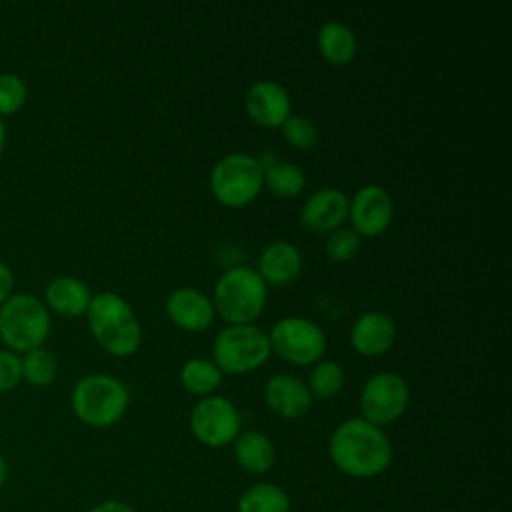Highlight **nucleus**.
<instances>
[{
	"label": "nucleus",
	"mask_w": 512,
	"mask_h": 512,
	"mask_svg": "<svg viewBox=\"0 0 512 512\" xmlns=\"http://www.w3.org/2000/svg\"><path fill=\"white\" fill-rule=\"evenodd\" d=\"M328 454L340 472L354 478H374L390 466L392 444L382 428L354 416L334 428Z\"/></svg>",
	"instance_id": "obj_1"
},
{
	"label": "nucleus",
	"mask_w": 512,
	"mask_h": 512,
	"mask_svg": "<svg viewBox=\"0 0 512 512\" xmlns=\"http://www.w3.org/2000/svg\"><path fill=\"white\" fill-rule=\"evenodd\" d=\"M94 340L112 356H132L142 342V326L132 306L114 292H98L86 310Z\"/></svg>",
	"instance_id": "obj_2"
},
{
	"label": "nucleus",
	"mask_w": 512,
	"mask_h": 512,
	"mask_svg": "<svg viewBox=\"0 0 512 512\" xmlns=\"http://www.w3.org/2000/svg\"><path fill=\"white\" fill-rule=\"evenodd\" d=\"M268 286L250 266H232L218 278L212 294L214 312L228 324H252L264 310Z\"/></svg>",
	"instance_id": "obj_3"
},
{
	"label": "nucleus",
	"mask_w": 512,
	"mask_h": 512,
	"mask_svg": "<svg viewBox=\"0 0 512 512\" xmlns=\"http://www.w3.org/2000/svg\"><path fill=\"white\" fill-rule=\"evenodd\" d=\"M130 404V392L124 382L108 374L82 376L70 394L74 416L94 428L116 424Z\"/></svg>",
	"instance_id": "obj_4"
},
{
	"label": "nucleus",
	"mask_w": 512,
	"mask_h": 512,
	"mask_svg": "<svg viewBox=\"0 0 512 512\" xmlns=\"http://www.w3.org/2000/svg\"><path fill=\"white\" fill-rule=\"evenodd\" d=\"M50 328V310L34 294H12L0 306V340L16 354L44 346Z\"/></svg>",
	"instance_id": "obj_5"
},
{
	"label": "nucleus",
	"mask_w": 512,
	"mask_h": 512,
	"mask_svg": "<svg viewBox=\"0 0 512 512\" xmlns=\"http://www.w3.org/2000/svg\"><path fill=\"white\" fill-rule=\"evenodd\" d=\"M214 364L222 374H248L272 354L268 334L254 324H228L212 344Z\"/></svg>",
	"instance_id": "obj_6"
},
{
	"label": "nucleus",
	"mask_w": 512,
	"mask_h": 512,
	"mask_svg": "<svg viewBox=\"0 0 512 512\" xmlns=\"http://www.w3.org/2000/svg\"><path fill=\"white\" fill-rule=\"evenodd\" d=\"M262 166L256 156L232 152L216 160L210 172V190L214 198L228 208L250 204L262 190Z\"/></svg>",
	"instance_id": "obj_7"
},
{
	"label": "nucleus",
	"mask_w": 512,
	"mask_h": 512,
	"mask_svg": "<svg viewBox=\"0 0 512 512\" xmlns=\"http://www.w3.org/2000/svg\"><path fill=\"white\" fill-rule=\"evenodd\" d=\"M268 340L272 352L294 366H314L326 350L324 330L304 316L276 320L268 332Z\"/></svg>",
	"instance_id": "obj_8"
},
{
	"label": "nucleus",
	"mask_w": 512,
	"mask_h": 512,
	"mask_svg": "<svg viewBox=\"0 0 512 512\" xmlns=\"http://www.w3.org/2000/svg\"><path fill=\"white\" fill-rule=\"evenodd\" d=\"M410 388L398 372H376L360 390L362 418L374 426H386L396 422L408 408Z\"/></svg>",
	"instance_id": "obj_9"
},
{
	"label": "nucleus",
	"mask_w": 512,
	"mask_h": 512,
	"mask_svg": "<svg viewBox=\"0 0 512 512\" xmlns=\"http://www.w3.org/2000/svg\"><path fill=\"white\" fill-rule=\"evenodd\" d=\"M190 430L204 446H226L240 434V412L234 402L224 396H204L192 408Z\"/></svg>",
	"instance_id": "obj_10"
},
{
	"label": "nucleus",
	"mask_w": 512,
	"mask_h": 512,
	"mask_svg": "<svg viewBox=\"0 0 512 512\" xmlns=\"http://www.w3.org/2000/svg\"><path fill=\"white\" fill-rule=\"evenodd\" d=\"M350 228L362 236H380L388 230L394 218V202L386 188L378 184H366L354 192L348 204Z\"/></svg>",
	"instance_id": "obj_11"
},
{
	"label": "nucleus",
	"mask_w": 512,
	"mask_h": 512,
	"mask_svg": "<svg viewBox=\"0 0 512 512\" xmlns=\"http://www.w3.org/2000/svg\"><path fill=\"white\" fill-rule=\"evenodd\" d=\"M350 198L340 188H320L312 192L300 208V224L316 234H330L348 218Z\"/></svg>",
	"instance_id": "obj_12"
},
{
	"label": "nucleus",
	"mask_w": 512,
	"mask_h": 512,
	"mask_svg": "<svg viewBox=\"0 0 512 512\" xmlns=\"http://www.w3.org/2000/svg\"><path fill=\"white\" fill-rule=\"evenodd\" d=\"M244 106L248 116L264 128H280L292 114V100L286 88L274 80L254 82L244 96Z\"/></svg>",
	"instance_id": "obj_13"
},
{
	"label": "nucleus",
	"mask_w": 512,
	"mask_h": 512,
	"mask_svg": "<svg viewBox=\"0 0 512 512\" xmlns=\"http://www.w3.org/2000/svg\"><path fill=\"white\" fill-rule=\"evenodd\" d=\"M164 310L172 324L188 332L206 330L216 314L212 298L192 286L172 290L164 302Z\"/></svg>",
	"instance_id": "obj_14"
},
{
	"label": "nucleus",
	"mask_w": 512,
	"mask_h": 512,
	"mask_svg": "<svg viewBox=\"0 0 512 512\" xmlns=\"http://www.w3.org/2000/svg\"><path fill=\"white\" fill-rule=\"evenodd\" d=\"M396 340L394 320L380 310H368L360 314L350 328L352 348L368 358L386 354Z\"/></svg>",
	"instance_id": "obj_15"
},
{
	"label": "nucleus",
	"mask_w": 512,
	"mask_h": 512,
	"mask_svg": "<svg viewBox=\"0 0 512 512\" xmlns=\"http://www.w3.org/2000/svg\"><path fill=\"white\" fill-rule=\"evenodd\" d=\"M264 402L266 406L286 420L302 418L310 406L312 396L304 380L294 374H274L264 384Z\"/></svg>",
	"instance_id": "obj_16"
},
{
	"label": "nucleus",
	"mask_w": 512,
	"mask_h": 512,
	"mask_svg": "<svg viewBox=\"0 0 512 512\" xmlns=\"http://www.w3.org/2000/svg\"><path fill=\"white\" fill-rule=\"evenodd\" d=\"M300 270H302V254L294 244L286 240H274L266 244L258 254L256 272L266 282V286L288 284L300 274Z\"/></svg>",
	"instance_id": "obj_17"
},
{
	"label": "nucleus",
	"mask_w": 512,
	"mask_h": 512,
	"mask_svg": "<svg viewBox=\"0 0 512 512\" xmlns=\"http://www.w3.org/2000/svg\"><path fill=\"white\" fill-rule=\"evenodd\" d=\"M90 300H92L90 288L80 278H74V276L52 278L44 288L46 308L66 318H76L86 314Z\"/></svg>",
	"instance_id": "obj_18"
},
{
	"label": "nucleus",
	"mask_w": 512,
	"mask_h": 512,
	"mask_svg": "<svg viewBox=\"0 0 512 512\" xmlns=\"http://www.w3.org/2000/svg\"><path fill=\"white\" fill-rule=\"evenodd\" d=\"M234 458L250 474H264L276 460L272 440L260 430H246L234 440Z\"/></svg>",
	"instance_id": "obj_19"
},
{
	"label": "nucleus",
	"mask_w": 512,
	"mask_h": 512,
	"mask_svg": "<svg viewBox=\"0 0 512 512\" xmlns=\"http://www.w3.org/2000/svg\"><path fill=\"white\" fill-rule=\"evenodd\" d=\"M316 44H318L322 58L334 66L348 64L356 56V50H358L354 32L346 24L336 22V20L324 22L320 26Z\"/></svg>",
	"instance_id": "obj_20"
},
{
	"label": "nucleus",
	"mask_w": 512,
	"mask_h": 512,
	"mask_svg": "<svg viewBox=\"0 0 512 512\" xmlns=\"http://www.w3.org/2000/svg\"><path fill=\"white\" fill-rule=\"evenodd\" d=\"M182 386L196 396H210L222 382L220 368L206 358H190L180 368Z\"/></svg>",
	"instance_id": "obj_21"
},
{
	"label": "nucleus",
	"mask_w": 512,
	"mask_h": 512,
	"mask_svg": "<svg viewBox=\"0 0 512 512\" xmlns=\"http://www.w3.org/2000/svg\"><path fill=\"white\" fill-rule=\"evenodd\" d=\"M238 512H290L288 494L270 482H260L244 490Z\"/></svg>",
	"instance_id": "obj_22"
},
{
	"label": "nucleus",
	"mask_w": 512,
	"mask_h": 512,
	"mask_svg": "<svg viewBox=\"0 0 512 512\" xmlns=\"http://www.w3.org/2000/svg\"><path fill=\"white\" fill-rule=\"evenodd\" d=\"M262 184L278 198H296L306 184L304 170L292 162H274L264 168Z\"/></svg>",
	"instance_id": "obj_23"
},
{
	"label": "nucleus",
	"mask_w": 512,
	"mask_h": 512,
	"mask_svg": "<svg viewBox=\"0 0 512 512\" xmlns=\"http://www.w3.org/2000/svg\"><path fill=\"white\" fill-rule=\"evenodd\" d=\"M22 364V380H26L30 386L44 388L50 386L58 376V360L52 350L46 346L28 350L20 356Z\"/></svg>",
	"instance_id": "obj_24"
},
{
	"label": "nucleus",
	"mask_w": 512,
	"mask_h": 512,
	"mask_svg": "<svg viewBox=\"0 0 512 512\" xmlns=\"http://www.w3.org/2000/svg\"><path fill=\"white\" fill-rule=\"evenodd\" d=\"M306 386L312 398H332L344 386V370L334 360H318L310 370Z\"/></svg>",
	"instance_id": "obj_25"
},
{
	"label": "nucleus",
	"mask_w": 512,
	"mask_h": 512,
	"mask_svg": "<svg viewBox=\"0 0 512 512\" xmlns=\"http://www.w3.org/2000/svg\"><path fill=\"white\" fill-rule=\"evenodd\" d=\"M284 140L296 150H312L320 138L318 126L300 114H290L280 126Z\"/></svg>",
	"instance_id": "obj_26"
},
{
	"label": "nucleus",
	"mask_w": 512,
	"mask_h": 512,
	"mask_svg": "<svg viewBox=\"0 0 512 512\" xmlns=\"http://www.w3.org/2000/svg\"><path fill=\"white\" fill-rule=\"evenodd\" d=\"M28 100V86L14 72L0 74V118L16 114Z\"/></svg>",
	"instance_id": "obj_27"
},
{
	"label": "nucleus",
	"mask_w": 512,
	"mask_h": 512,
	"mask_svg": "<svg viewBox=\"0 0 512 512\" xmlns=\"http://www.w3.org/2000/svg\"><path fill=\"white\" fill-rule=\"evenodd\" d=\"M324 250L334 262H348L360 250V236L350 226H340L326 236Z\"/></svg>",
	"instance_id": "obj_28"
},
{
	"label": "nucleus",
	"mask_w": 512,
	"mask_h": 512,
	"mask_svg": "<svg viewBox=\"0 0 512 512\" xmlns=\"http://www.w3.org/2000/svg\"><path fill=\"white\" fill-rule=\"evenodd\" d=\"M22 382L20 354L0 348V394L14 390Z\"/></svg>",
	"instance_id": "obj_29"
},
{
	"label": "nucleus",
	"mask_w": 512,
	"mask_h": 512,
	"mask_svg": "<svg viewBox=\"0 0 512 512\" xmlns=\"http://www.w3.org/2000/svg\"><path fill=\"white\" fill-rule=\"evenodd\" d=\"M14 290V272L12 268L0 260V306L12 296Z\"/></svg>",
	"instance_id": "obj_30"
},
{
	"label": "nucleus",
	"mask_w": 512,
	"mask_h": 512,
	"mask_svg": "<svg viewBox=\"0 0 512 512\" xmlns=\"http://www.w3.org/2000/svg\"><path fill=\"white\" fill-rule=\"evenodd\" d=\"M88 512H136L132 510L128 504L124 502H118V500H106V502H100L96 506H92Z\"/></svg>",
	"instance_id": "obj_31"
},
{
	"label": "nucleus",
	"mask_w": 512,
	"mask_h": 512,
	"mask_svg": "<svg viewBox=\"0 0 512 512\" xmlns=\"http://www.w3.org/2000/svg\"><path fill=\"white\" fill-rule=\"evenodd\" d=\"M6 478H8V464H6V458L0 452V490L6 484Z\"/></svg>",
	"instance_id": "obj_32"
},
{
	"label": "nucleus",
	"mask_w": 512,
	"mask_h": 512,
	"mask_svg": "<svg viewBox=\"0 0 512 512\" xmlns=\"http://www.w3.org/2000/svg\"><path fill=\"white\" fill-rule=\"evenodd\" d=\"M6 148V124H4V118H0V156Z\"/></svg>",
	"instance_id": "obj_33"
}]
</instances>
